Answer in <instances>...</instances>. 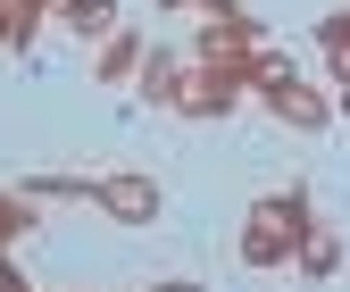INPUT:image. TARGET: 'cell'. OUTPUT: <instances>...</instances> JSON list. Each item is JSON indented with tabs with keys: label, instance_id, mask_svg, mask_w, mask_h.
I'll return each instance as SVG.
<instances>
[{
	"label": "cell",
	"instance_id": "obj_1",
	"mask_svg": "<svg viewBox=\"0 0 350 292\" xmlns=\"http://www.w3.org/2000/svg\"><path fill=\"white\" fill-rule=\"evenodd\" d=\"M292 250H300V226H292L284 192L250 200V217H242V267H258V276H284V267H292Z\"/></svg>",
	"mask_w": 350,
	"mask_h": 292
},
{
	"label": "cell",
	"instance_id": "obj_2",
	"mask_svg": "<svg viewBox=\"0 0 350 292\" xmlns=\"http://www.w3.org/2000/svg\"><path fill=\"white\" fill-rule=\"evenodd\" d=\"M234 101H242V75H226V67H208V59H192L184 51V75H175V117H234Z\"/></svg>",
	"mask_w": 350,
	"mask_h": 292
},
{
	"label": "cell",
	"instance_id": "obj_3",
	"mask_svg": "<svg viewBox=\"0 0 350 292\" xmlns=\"http://www.w3.org/2000/svg\"><path fill=\"white\" fill-rule=\"evenodd\" d=\"M92 200L109 209L117 226H159V176H134V167H117V176H92Z\"/></svg>",
	"mask_w": 350,
	"mask_h": 292
},
{
	"label": "cell",
	"instance_id": "obj_4",
	"mask_svg": "<svg viewBox=\"0 0 350 292\" xmlns=\"http://www.w3.org/2000/svg\"><path fill=\"white\" fill-rule=\"evenodd\" d=\"M267 117L292 125V134H325V125H334V92H325V83H309V75H292V83H275V92H267Z\"/></svg>",
	"mask_w": 350,
	"mask_h": 292
},
{
	"label": "cell",
	"instance_id": "obj_5",
	"mask_svg": "<svg viewBox=\"0 0 350 292\" xmlns=\"http://www.w3.org/2000/svg\"><path fill=\"white\" fill-rule=\"evenodd\" d=\"M142 59H150V51H142V34H134V25H117V34L100 42V59H92V83H134Z\"/></svg>",
	"mask_w": 350,
	"mask_h": 292
},
{
	"label": "cell",
	"instance_id": "obj_6",
	"mask_svg": "<svg viewBox=\"0 0 350 292\" xmlns=\"http://www.w3.org/2000/svg\"><path fill=\"white\" fill-rule=\"evenodd\" d=\"M59 25H67L75 42H109L125 17H117V0H59Z\"/></svg>",
	"mask_w": 350,
	"mask_h": 292
},
{
	"label": "cell",
	"instance_id": "obj_7",
	"mask_svg": "<svg viewBox=\"0 0 350 292\" xmlns=\"http://www.w3.org/2000/svg\"><path fill=\"white\" fill-rule=\"evenodd\" d=\"M292 276H300V284H334V276H342V234H325V226H317L309 242L292 250Z\"/></svg>",
	"mask_w": 350,
	"mask_h": 292
},
{
	"label": "cell",
	"instance_id": "obj_8",
	"mask_svg": "<svg viewBox=\"0 0 350 292\" xmlns=\"http://www.w3.org/2000/svg\"><path fill=\"white\" fill-rule=\"evenodd\" d=\"M175 75H184V51H159V59H142V75H134V92H142L150 109H167V101H175Z\"/></svg>",
	"mask_w": 350,
	"mask_h": 292
},
{
	"label": "cell",
	"instance_id": "obj_9",
	"mask_svg": "<svg viewBox=\"0 0 350 292\" xmlns=\"http://www.w3.org/2000/svg\"><path fill=\"white\" fill-rule=\"evenodd\" d=\"M292 75H300V67H292V59L275 51V42H258V51H250V67H242V83H250V92H258V101H267V92H275V83H292Z\"/></svg>",
	"mask_w": 350,
	"mask_h": 292
},
{
	"label": "cell",
	"instance_id": "obj_10",
	"mask_svg": "<svg viewBox=\"0 0 350 292\" xmlns=\"http://www.w3.org/2000/svg\"><path fill=\"white\" fill-rule=\"evenodd\" d=\"M25 234H33V200L25 192H0V250H17Z\"/></svg>",
	"mask_w": 350,
	"mask_h": 292
},
{
	"label": "cell",
	"instance_id": "obj_11",
	"mask_svg": "<svg viewBox=\"0 0 350 292\" xmlns=\"http://www.w3.org/2000/svg\"><path fill=\"white\" fill-rule=\"evenodd\" d=\"M317 51H325V59H342V51H350V9L317 17Z\"/></svg>",
	"mask_w": 350,
	"mask_h": 292
},
{
	"label": "cell",
	"instance_id": "obj_12",
	"mask_svg": "<svg viewBox=\"0 0 350 292\" xmlns=\"http://www.w3.org/2000/svg\"><path fill=\"white\" fill-rule=\"evenodd\" d=\"M325 92H334V109H350V51L325 59Z\"/></svg>",
	"mask_w": 350,
	"mask_h": 292
},
{
	"label": "cell",
	"instance_id": "obj_13",
	"mask_svg": "<svg viewBox=\"0 0 350 292\" xmlns=\"http://www.w3.org/2000/svg\"><path fill=\"white\" fill-rule=\"evenodd\" d=\"M0 42H9V51H25V17H17V0H0Z\"/></svg>",
	"mask_w": 350,
	"mask_h": 292
},
{
	"label": "cell",
	"instance_id": "obj_14",
	"mask_svg": "<svg viewBox=\"0 0 350 292\" xmlns=\"http://www.w3.org/2000/svg\"><path fill=\"white\" fill-rule=\"evenodd\" d=\"M0 292H33V284H25V267L9 259V250H0Z\"/></svg>",
	"mask_w": 350,
	"mask_h": 292
},
{
	"label": "cell",
	"instance_id": "obj_15",
	"mask_svg": "<svg viewBox=\"0 0 350 292\" xmlns=\"http://www.w3.org/2000/svg\"><path fill=\"white\" fill-rule=\"evenodd\" d=\"M142 292H200V284H184V276H167V284H142Z\"/></svg>",
	"mask_w": 350,
	"mask_h": 292
},
{
	"label": "cell",
	"instance_id": "obj_16",
	"mask_svg": "<svg viewBox=\"0 0 350 292\" xmlns=\"http://www.w3.org/2000/svg\"><path fill=\"white\" fill-rule=\"evenodd\" d=\"M159 9H208V0H159Z\"/></svg>",
	"mask_w": 350,
	"mask_h": 292
}]
</instances>
